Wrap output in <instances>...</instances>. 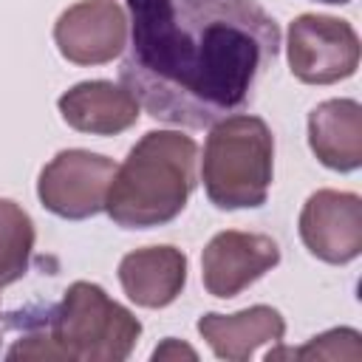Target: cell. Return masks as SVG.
Listing matches in <instances>:
<instances>
[{
    "label": "cell",
    "mask_w": 362,
    "mask_h": 362,
    "mask_svg": "<svg viewBox=\"0 0 362 362\" xmlns=\"http://www.w3.org/2000/svg\"><path fill=\"white\" fill-rule=\"evenodd\" d=\"M8 359H62L59 348L54 345L45 320L42 322H28V331L6 351Z\"/></svg>",
    "instance_id": "obj_16"
},
{
    "label": "cell",
    "mask_w": 362,
    "mask_h": 362,
    "mask_svg": "<svg viewBox=\"0 0 362 362\" xmlns=\"http://www.w3.org/2000/svg\"><path fill=\"white\" fill-rule=\"evenodd\" d=\"M300 240L322 263L342 266L362 252V198L356 192L317 189L300 209Z\"/></svg>",
    "instance_id": "obj_7"
},
{
    "label": "cell",
    "mask_w": 362,
    "mask_h": 362,
    "mask_svg": "<svg viewBox=\"0 0 362 362\" xmlns=\"http://www.w3.org/2000/svg\"><path fill=\"white\" fill-rule=\"evenodd\" d=\"M308 147L320 164L337 173L362 167V105L356 99H325L308 113Z\"/></svg>",
    "instance_id": "obj_13"
},
{
    "label": "cell",
    "mask_w": 362,
    "mask_h": 362,
    "mask_svg": "<svg viewBox=\"0 0 362 362\" xmlns=\"http://www.w3.org/2000/svg\"><path fill=\"white\" fill-rule=\"evenodd\" d=\"M286 54L291 74L305 85H334L359 68V37L348 20L300 14L288 23Z\"/></svg>",
    "instance_id": "obj_5"
},
{
    "label": "cell",
    "mask_w": 362,
    "mask_h": 362,
    "mask_svg": "<svg viewBox=\"0 0 362 362\" xmlns=\"http://www.w3.org/2000/svg\"><path fill=\"white\" fill-rule=\"evenodd\" d=\"M198 334L206 339L212 354L226 362H246L266 342H280L286 334V320L272 305H249L235 314H204L198 320Z\"/></svg>",
    "instance_id": "obj_12"
},
{
    "label": "cell",
    "mask_w": 362,
    "mask_h": 362,
    "mask_svg": "<svg viewBox=\"0 0 362 362\" xmlns=\"http://www.w3.org/2000/svg\"><path fill=\"white\" fill-rule=\"evenodd\" d=\"M359 331L354 328H331L320 337H314L308 345L303 348H280V351H269L266 362L280 359V356H294V359H362V342H359Z\"/></svg>",
    "instance_id": "obj_15"
},
{
    "label": "cell",
    "mask_w": 362,
    "mask_h": 362,
    "mask_svg": "<svg viewBox=\"0 0 362 362\" xmlns=\"http://www.w3.org/2000/svg\"><path fill=\"white\" fill-rule=\"evenodd\" d=\"M122 85L156 122L204 130L243 110L277 59L280 28L257 0H127Z\"/></svg>",
    "instance_id": "obj_1"
},
{
    "label": "cell",
    "mask_w": 362,
    "mask_h": 362,
    "mask_svg": "<svg viewBox=\"0 0 362 362\" xmlns=\"http://www.w3.org/2000/svg\"><path fill=\"white\" fill-rule=\"evenodd\" d=\"M42 317L62 359L71 362H124L141 337L133 311L88 280L71 283L62 303Z\"/></svg>",
    "instance_id": "obj_4"
},
{
    "label": "cell",
    "mask_w": 362,
    "mask_h": 362,
    "mask_svg": "<svg viewBox=\"0 0 362 362\" xmlns=\"http://www.w3.org/2000/svg\"><path fill=\"white\" fill-rule=\"evenodd\" d=\"M274 175V136L260 116L232 113L212 124L201 181L218 209H255L269 198Z\"/></svg>",
    "instance_id": "obj_3"
},
{
    "label": "cell",
    "mask_w": 362,
    "mask_h": 362,
    "mask_svg": "<svg viewBox=\"0 0 362 362\" xmlns=\"http://www.w3.org/2000/svg\"><path fill=\"white\" fill-rule=\"evenodd\" d=\"M34 240L31 215L17 201L0 198V286H11L28 272Z\"/></svg>",
    "instance_id": "obj_14"
},
{
    "label": "cell",
    "mask_w": 362,
    "mask_h": 362,
    "mask_svg": "<svg viewBox=\"0 0 362 362\" xmlns=\"http://www.w3.org/2000/svg\"><path fill=\"white\" fill-rule=\"evenodd\" d=\"M113 158L90 150H59L37 181L40 204L65 221H85L105 209L107 187L113 181Z\"/></svg>",
    "instance_id": "obj_6"
},
{
    "label": "cell",
    "mask_w": 362,
    "mask_h": 362,
    "mask_svg": "<svg viewBox=\"0 0 362 362\" xmlns=\"http://www.w3.org/2000/svg\"><path fill=\"white\" fill-rule=\"evenodd\" d=\"M198 144L181 130H150L116 167L105 212L122 229H153L175 221L195 184Z\"/></svg>",
    "instance_id": "obj_2"
},
{
    "label": "cell",
    "mask_w": 362,
    "mask_h": 362,
    "mask_svg": "<svg viewBox=\"0 0 362 362\" xmlns=\"http://www.w3.org/2000/svg\"><path fill=\"white\" fill-rule=\"evenodd\" d=\"M119 283L130 303L141 308H167L187 283V255L175 246H144L119 260Z\"/></svg>",
    "instance_id": "obj_11"
},
{
    "label": "cell",
    "mask_w": 362,
    "mask_h": 362,
    "mask_svg": "<svg viewBox=\"0 0 362 362\" xmlns=\"http://www.w3.org/2000/svg\"><path fill=\"white\" fill-rule=\"evenodd\" d=\"M317 3H331V6H345V3H351V0H317Z\"/></svg>",
    "instance_id": "obj_18"
},
{
    "label": "cell",
    "mask_w": 362,
    "mask_h": 362,
    "mask_svg": "<svg viewBox=\"0 0 362 362\" xmlns=\"http://www.w3.org/2000/svg\"><path fill=\"white\" fill-rule=\"evenodd\" d=\"M280 263V246L274 238L260 232H218L201 255V277L204 288L212 297L232 300L266 272Z\"/></svg>",
    "instance_id": "obj_8"
},
{
    "label": "cell",
    "mask_w": 362,
    "mask_h": 362,
    "mask_svg": "<svg viewBox=\"0 0 362 362\" xmlns=\"http://www.w3.org/2000/svg\"><path fill=\"white\" fill-rule=\"evenodd\" d=\"M175 356H187V359H195V351L192 348H187L184 342H178V339H164V345H158L156 351H153V359L158 362V359H175Z\"/></svg>",
    "instance_id": "obj_17"
},
{
    "label": "cell",
    "mask_w": 362,
    "mask_h": 362,
    "mask_svg": "<svg viewBox=\"0 0 362 362\" xmlns=\"http://www.w3.org/2000/svg\"><path fill=\"white\" fill-rule=\"evenodd\" d=\"M57 107L68 127L90 136H116L139 122V102L133 93L107 79H88L68 88L57 99Z\"/></svg>",
    "instance_id": "obj_10"
},
{
    "label": "cell",
    "mask_w": 362,
    "mask_h": 362,
    "mask_svg": "<svg viewBox=\"0 0 362 362\" xmlns=\"http://www.w3.org/2000/svg\"><path fill=\"white\" fill-rule=\"evenodd\" d=\"M54 42L74 65H105L127 45V14L116 0H79L57 17Z\"/></svg>",
    "instance_id": "obj_9"
}]
</instances>
